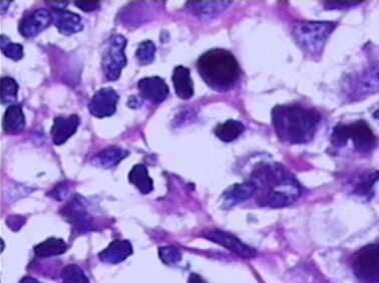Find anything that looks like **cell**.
Returning a JSON list of instances; mask_svg holds the SVG:
<instances>
[{
  "instance_id": "obj_20",
  "label": "cell",
  "mask_w": 379,
  "mask_h": 283,
  "mask_svg": "<svg viewBox=\"0 0 379 283\" xmlns=\"http://www.w3.org/2000/svg\"><path fill=\"white\" fill-rule=\"evenodd\" d=\"M232 1H188L187 8L201 18H213L223 13Z\"/></svg>"
},
{
  "instance_id": "obj_35",
  "label": "cell",
  "mask_w": 379,
  "mask_h": 283,
  "mask_svg": "<svg viewBox=\"0 0 379 283\" xmlns=\"http://www.w3.org/2000/svg\"><path fill=\"white\" fill-rule=\"evenodd\" d=\"M189 283H205L204 280L198 275H191Z\"/></svg>"
},
{
  "instance_id": "obj_25",
  "label": "cell",
  "mask_w": 379,
  "mask_h": 283,
  "mask_svg": "<svg viewBox=\"0 0 379 283\" xmlns=\"http://www.w3.org/2000/svg\"><path fill=\"white\" fill-rule=\"evenodd\" d=\"M379 181V171L367 172L357 178L356 184L354 187V194L357 196H371L373 185Z\"/></svg>"
},
{
  "instance_id": "obj_1",
  "label": "cell",
  "mask_w": 379,
  "mask_h": 283,
  "mask_svg": "<svg viewBox=\"0 0 379 283\" xmlns=\"http://www.w3.org/2000/svg\"><path fill=\"white\" fill-rule=\"evenodd\" d=\"M251 181L256 185L258 202L271 208H282L301 196L299 183L287 169L276 162H260L253 169Z\"/></svg>"
},
{
  "instance_id": "obj_33",
  "label": "cell",
  "mask_w": 379,
  "mask_h": 283,
  "mask_svg": "<svg viewBox=\"0 0 379 283\" xmlns=\"http://www.w3.org/2000/svg\"><path fill=\"white\" fill-rule=\"evenodd\" d=\"M7 225L9 228L16 231V230L20 229L23 225L25 223V219L21 217V216H11L6 220Z\"/></svg>"
},
{
  "instance_id": "obj_11",
  "label": "cell",
  "mask_w": 379,
  "mask_h": 283,
  "mask_svg": "<svg viewBox=\"0 0 379 283\" xmlns=\"http://www.w3.org/2000/svg\"><path fill=\"white\" fill-rule=\"evenodd\" d=\"M204 236L210 241L215 242L216 244L221 245L224 248L237 254L241 258L252 259L256 258L257 252L254 248L250 247L249 245L243 243L238 237L230 234V233L215 229L205 233Z\"/></svg>"
},
{
  "instance_id": "obj_17",
  "label": "cell",
  "mask_w": 379,
  "mask_h": 283,
  "mask_svg": "<svg viewBox=\"0 0 379 283\" xmlns=\"http://www.w3.org/2000/svg\"><path fill=\"white\" fill-rule=\"evenodd\" d=\"M133 254V246L128 240H114L111 244L99 253L102 263L119 264L125 261Z\"/></svg>"
},
{
  "instance_id": "obj_7",
  "label": "cell",
  "mask_w": 379,
  "mask_h": 283,
  "mask_svg": "<svg viewBox=\"0 0 379 283\" xmlns=\"http://www.w3.org/2000/svg\"><path fill=\"white\" fill-rule=\"evenodd\" d=\"M126 47L125 37L121 35H114L113 37H109L102 52V73H104V78L111 82L120 78L121 71L126 66Z\"/></svg>"
},
{
  "instance_id": "obj_18",
  "label": "cell",
  "mask_w": 379,
  "mask_h": 283,
  "mask_svg": "<svg viewBox=\"0 0 379 283\" xmlns=\"http://www.w3.org/2000/svg\"><path fill=\"white\" fill-rule=\"evenodd\" d=\"M172 80H173L176 95L180 99L189 100L194 96V83H193L192 78H191L189 68L183 66H176L174 68Z\"/></svg>"
},
{
  "instance_id": "obj_27",
  "label": "cell",
  "mask_w": 379,
  "mask_h": 283,
  "mask_svg": "<svg viewBox=\"0 0 379 283\" xmlns=\"http://www.w3.org/2000/svg\"><path fill=\"white\" fill-rule=\"evenodd\" d=\"M157 47L152 40L140 42L136 52V58L140 66L151 65L156 56Z\"/></svg>"
},
{
  "instance_id": "obj_36",
  "label": "cell",
  "mask_w": 379,
  "mask_h": 283,
  "mask_svg": "<svg viewBox=\"0 0 379 283\" xmlns=\"http://www.w3.org/2000/svg\"><path fill=\"white\" fill-rule=\"evenodd\" d=\"M19 283H42V282H38L37 278L32 277H25L23 278V279L20 280V282Z\"/></svg>"
},
{
  "instance_id": "obj_37",
  "label": "cell",
  "mask_w": 379,
  "mask_h": 283,
  "mask_svg": "<svg viewBox=\"0 0 379 283\" xmlns=\"http://www.w3.org/2000/svg\"><path fill=\"white\" fill-rule=\"evenodd\" d=\"M373 118L374 120L379 124V106L376 108L375 111L373 112Z\"/></svg>"
},
{
  "instance_id": "obj_22",
  "label": "cell",
  "mask_w": 379,
  "mask_h": 283,
  "mask_svg": "<svg viewBox=\"0 0 379 283\" xmlns=\"http://www.w3.org/2000/svg\"><path fill=\"white\" fill-rule=\"evenodd\" d=\"M128 181L142 194H150L154 190V182L150 177L147 167L143 164L133 166L130 174H128Z\"/></svg>"
},
{
  "instance_id": "obj_34",
  "label": "cell",
  "mask_w": 379,
  "mask_h": 283,
  "mask_svg": "<svg viewBox=\"0 0 379 283\" xmlns=\"http://www.w3.org/2000/svg\"><path fill=\"white\" fill-rule=\"evenodd\" d=\"M140 99H142V97H131L128 101V106L133 109L142 106L143 102Z\"/></svg>"
},
{
  "instance_id": "obj_28",
  "label": "cell",
  "mask_w": 379,
  "mask_h": 283,
  "mask_svg": "<svg viewBox=\"0 0 379 283\" xmlns=\"http://www.w3.org/2000/svg\"><path fill=\"white\" fill-rule=\"evenodd\" d=\"M61 283H90V279L80 266L70 264L61 271Z\"/></svg>"
},
{
  "instance_id": "obj_19",
  "label": "cell",
  "mask_w": 379,
  "mask_h": 283,
  "mask_svg": "<svg viewBox=\"0 0 379 283\" xmlns=\"http://www.w3.org/2000/svg\"><path fill=\"white\" fill-rule=\"evenodd\" d=\"M26 120L20 104H13L6 109L2 120V128L8 135L20 134L25 130Z\"/></svg>"
},
{
  "instance_id": "obj_3",
  "label": "cell",
  "mask_w": 379,
  "mask_h": 283,
  "mask_svg": "<svg viewBox=\"0 0 379 283\" xmlns=\"http://www.w3.org/2000/svg\"><path fill=\"white\" fill-rule=\"evenodd\" d=\"M197 70L205 84L219 92L234 89L242 77L234 54L223 49H210L203 54L198 59Z\"/></svg>"
},
{
  "instance_id": "obj_24",
  "label": "cell",
  "mask_w": 379,
  "mask_h": 283,
  "mask_svg": "<svg viewBox=\"0 0 379 283\" xmlns=\"http://www.w3.org/2000/svg\"><path fill=\"white\" fill-rule=\"evenodd\" d=\"M66 251H68V245H66V241L61 239H56V237H51L42 243L35 245V248H33V252L37 258H44L61 255V254L66 253Z\"/></svg>"
},
{
  "instance_id": "obj_16",
  "label": "cell",
  "mask_w": 379,
  "mask_h": 283,
  "mask_svg": "<svg viewBox=\"0 0 379 283\" xmlns=\"http://www.w3.org/2000/svg\"><path fill=\"white\" fill-rule=\"evenodd\" d=\"M257 193V187L252 181L235 184L226 190L222 196V204L225 209H230L247 201Z\"/></svg>"
},
{
  "instance_id": "obj_30",
  "label": "cell",
  "mask_w": 379,
  "mask_h": 283,
  "mask_svg": "<svg viewBox=\"0 0 379 283\" xmlns=\"http://www.w3.org/2000/svg\"><path fill=\"white\" fill-rule=\"evenodd\" d=\"M159 255L167 265H175L182 260V253L174 246L162 247L159 249Z\"/></svg>"
},
{
  "instance_id": "obj_5",
  "label": "cell",
  "mask_w": 379,
  "mask_h": 283,
  "mask_svg": "<svg viewBox=\"0 0 379 283\" xmlns=\"http://www.w3.org/2000/svg\"><path fill=\"white\" fill-rule=\"evenodd\" d=\"M330 141L336 149H342L351 141L355 151L361 155L371 154L378 147V138L366 121L337 124L333 128Z\"/></svg>"
},
{
  "instance_id": "obj_2",
  "label": "cell",
  "mask_w": 379,
  "mask_h": 283,
  "mask_svg": "<svg viewBox=\"0 0 379 283\" xmlns=\"http://www.w3.org/2000/svg\"><path fill=\"white\" fill-rule=\"evenodd\" d=\"M272 125L281 142L289 145L309 143L315 136L321 115L300 104H280L272 109Z\"/></svg>"
},
{
  "instance_id": "obj_9",
  "label": "cell",
  "mask_w": 379,
  "mask_h": 283,
  "mask_svg": "<svg viewBox=\"0 0 379 283\" xmlns=\"http://www.w3.org/2000/svg\"><path fill=\"white\" fill-rule=\"evenodd\" d=\"M52 23H54V16L51 11L38 8L25 14L19 21L18 30L23 37L32 39L47 30Z\"/></svg>"
},
{
  "instance_id": "obj_8",
  "label": "cell",
  "mask_w": 379,
  "mask_h": 283,
  "mask_svg": "<svg viewBox=\"0 0 379 283\" xmlns=\"http://www.w3.org/2000/svg\"><path fill=\"white\" fill-rule=\"evenodd\" d=\"M355 275L366 282H379V245L369 244L356 252L354 259Z\"/></svg>"
},
{
  "instance_id": "obj_4",
  "label": "cell",
  "mask_w": 379,
  "mask_h": 283,
  "mask_svg": "<svg viewBox=\"0 0 379 283\" xmlns=\"http://www.w3.org/2000/svg\"><path fill=\"white\" fill-rule=\"evenodd\" d=\"M337 23L331 21H298L292 35L299 49L309 58H318Z\"/></svg>"
},
{
  "instance_id": "obj_31",
  "label": "cell",
  "mask_w": 379,
  "mask_h": 283,
  "mask_svg": "<svg viewBox=\"0 0 379 283\" xmlns=\"http://www.w3.org/2000/svg\"><path fill=\"white\" fill-rule=\"evenodd\" d=\"M362 0L361 1H355V0H352V1H324V7L327 9H339V8H345V7H350V6H357V4H361Z\"/></svg>"
},
{
  "instance_id": "obj_12",
  "label": "cell",
  "mask_w": 379,
  "mask_h": 283,
  "mask_svg": "<svg viewBox=\"0 0 379 283\" xmlns=\"http://www.w3.org/2000/svg\"><path fill=\"white\" fill-rule=\"evenodd\" d=\"M119 95L113 88H102L90 100L89 111L95 118H107L114 115L116 112V104L119 102Z\"/></svg>"
},
{
  "instance_id": "obj_21",
  "label": "cell",
  "mask_w": 379,
  "mask_h": 283,
  "mask_svg": "<svg viewBox=\"0 0 379 283\" xmlns=\"http://www.w3.org/2000/svg\"><path fill=\"white\" fill-rule=\"evenodd\" d=\"M128 151L120 147H109L102 150L92 159V164L104 169L113 168L128 156Z\"/></svg>"
},
{
  "instance_id": "obj_15",
  "label": "cell",
  "mask_w": 379,
  "mask_h": 283,
  "mask_svg": "<svg viewBox=\"0 0 379 283\" xmlns=\"http://www.w3.org/2000/svg\"><path fill=\"white\" fill-rule=\"evenodd\" d=\"M52 13L54 25L61 35H73L83 30L82 18L78 13H71L66 8L52 9Z\"/></svg>"
},
{
  "instance_id": "obj_14",
  "label": "cell",
  "mask_w": 379,
  "mask_h": 283,
  "mask_svg": "<svg viewBox=\"0 0 379 283\" xmlns=\"http://www.w3.org/2000/svg\"><path fill=\"white\" fill-rule=\"evenodd\" d=\"M80 118L78 115L70 116H57L54 119V125L51 130L52 142L56 146L64 144L71 137H73L80 126Z\"/></svg>"
},
{
  "instance_id": "obj_13",
  "label": "cell",
  "mask_w": 379,
  "mask_h": 283,
  "mask_svg": "<svg viewBox=\"0 0 379 283\" xmlns=\"http://www.w3.org/2000/svg\"><path fill=\"white\" fill-rule=\"evenodd\" d=\"M138 89L140 90V97L152 102V104L163 103L170 92L168 85L160 77L142 78L138 83Z\"/></svg>"
},
{
  "instance_id": "obj_10",
  "label": "cell",
  "mask_w": 379,
  "mask_h": 283,
  "mask_svg": "<svg viewBox=\"0 0 379 283\" xmlns=\"http://www.w3.org/2000/svg\"><path fill=\"white\" fill-rule=\"evenodd\" d=\"M61 214L66 220L73 225L76 233H85L94 227V223H92L94 219L88 212L83 203V198L80 196H76L71 200L70 203L61 210Z\"/></svg>"
},
{
  "instance_id": "obj_23",
  "label": "cell",
  "mask_w": 379,
  "mask_h": 283,
  "mask_svg": "<svg viewBox=\"0 0 379 283\" xmlns=\"http://www.w3.org/2000/svg\"><path fill=\"white\" fill-rule=\"evenodd\" d=\"M245 126L240 121L228 120L219 124L214 129V134L222 142L231 143L237 140L245 132Z\"/></svg>"
},
{
  "instance_id": "obj_29",
  "label": "cell",
  "mask_w": 379,
  "mask_h": 283,
  "mask_svg": "<svg viewBox=\"0 0 379 283\" xmlns=\"http://www.w3.org/2000/svg\"><path fill=\"white\" fill-rule=\"evenodd\" d=\"M0 44H1V52L6 58L13 61H20L23 58V47L19 44H14L6 35H1L0 37Z\"/></svg>"
},
{
  "instance_id": "obj_6",
  "label": "cell",
  "mask_w": 379,
  "mask_h": 283,
  "mask_svg": "<svg viewBox=\"0 0 379 283\" xmlns=\"http://www.w3.org/2000/svg\"><path fill=\"white\" fill-rule=\"evenodd\" d=\"M343 92L347 99H362L379 92V56L369 59L361 70L348 75L343 82Z\"/></svg>"
},
{
  "instance_id": "obj_32",
  "label": "cell",
  "mask_w": 379,
  "mask_h": 283,
  "mask_svg": "<svg viewBox=\"0 0 379 283\" xmlns=\"http://www.w3.org/2000/svg\"><path fill=\"white\" fill-rule=\"evenodd\" d=\"M75 6L85 13H90L99 9L100 1H75Z\"/></svg>"
},
{
  "instance_id": "obj_38",
  "label": "cell",
  "mask_w": 379,
  "mask_h": 283,
  "mask_svg": "<svg viewBox=\"0 0 379 283\" xmlns=\"http://www.w3.org/2000/svg\"><path fill=\"white\" fill-rule=\"evenodd\" d=\"M9 4H11V1H1V13L2 11H4H4H6V7L8 6Z\"/></svg>"
},
{
  "instance_id": "obj_26",
  "label": "cell",
  "mask_w": 379,
  "mask_h": 283,
  "mask_svg": "<svg viewBox=\"0 0 379 283\" xmlns=\"http://www.w3.org/2000/svg\"><path fill=\"white\" fill-rule=\"evenodd\" d=\"M18 85L13 78L4 77L1 78V104H11L18 100Z\"/></svg>"
}]
</instances>
